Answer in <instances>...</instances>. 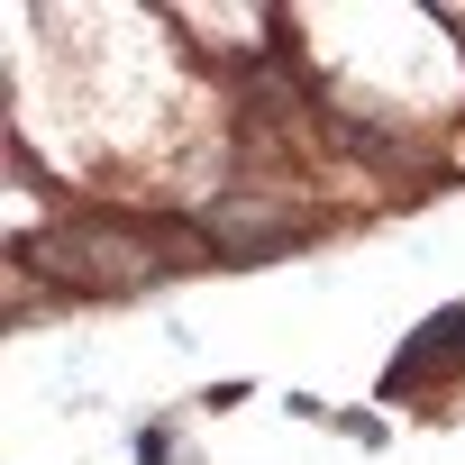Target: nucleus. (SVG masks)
I'll return each mask as SVG.
<instances>
[{
  "label": "nucleus",
  "instance_id": "f257e3e1",
  "mask_svg": "<svg viewBox=\"0 0 465 465\" xmlns=\"http://www.w3.org/2000/svg\"><path fill=\"white\" fill-rule=\"evenodd\" d=\"M456 347H465V302H456V311H438V320H429V338H420V347H411V356H401V365H392V383H383V392H392V401H401V392H411V383H420V374H429V365H447V356H456Z\"/></svg>",
  "mask_w": 465,
  "mask_h": 465
}]
</instances>
